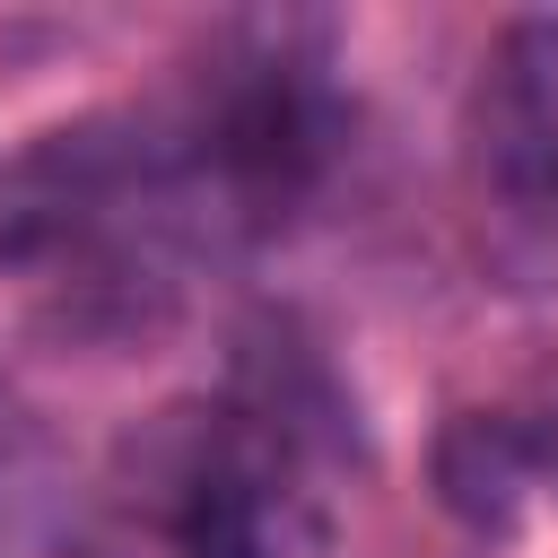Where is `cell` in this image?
I'll use <instances>...</instances> for the list:
<instances>
[{
  "instance_id": "1",
  "label": "cell",
  "mask_w": 558,
  "mask_h": 558,
  "mask_svg": "<svg viewBox=\"0 0 558 558\" xmlns=\"http://www.w3.org/2000/svg\"><path fill=\"white\" fill-rule=\"evenodd\" d=\"M357 105L323 17H218L148 96L0 148V279L70 340H148L331 192Z\"/></svg>"
},
{
  "instance_id": "2",
  "label": "cell",
  "mask_w": 558,
  "mask_h": 558,
  "mask_svg": "<svg viewBox=\"0 0 558 558\" xmlns=\"http://www.w3.org/2000/svg\"><path fill=\"white\" fill-rule=\"evenodd\" d=\"M462 235L488 288L558 296V9L506 17L453 122Z\"/></svg>"
},
{
  "instance_id": "3",
  "label": "cell",
  "mask_w": 558,
  "mask_h": 558,
  "mask_svg": "<svg viewBox=\"0 0 558 558\" xmlns=\"http://www.w3.org/2000/svg\"><path fill=\"white\" fill-rule=\"evenodd\" d=\"M0 558H122L113 523L70 497L52 436L17 401H0Z\"/></svg>"
},
{
  "instance_id": "4",
  "label": "cell",
  "mask_w": 558,
  "mask_h": 558,
  "mask_svg": "<svg viewBox=\"0 0 558 558\" xmlns=\"http://www.w3.org/2000/svg\"><path fill=\"white\" fill-rule=\"evenodd\" d=\"M427 471H436V506L453 523H471V532H514V514L532 506L514 410H462V418H445Z\"/></svg>"
},
{
  "instance_id": "5",
  "label": "cell",
  "mask_w": 558,
  "mask_h": 558,
  "mask_svg": "<svg viewBox=\"0 0 558 558\" xmlns=\"http://www.w3.org/2000/svg\"><path fill=\"white\" fill-rule=\"evenodd\" d=\"M514 427H523V480H532V497H558V401L549 410H514Z\"/></svg>"
}]
</instances>
